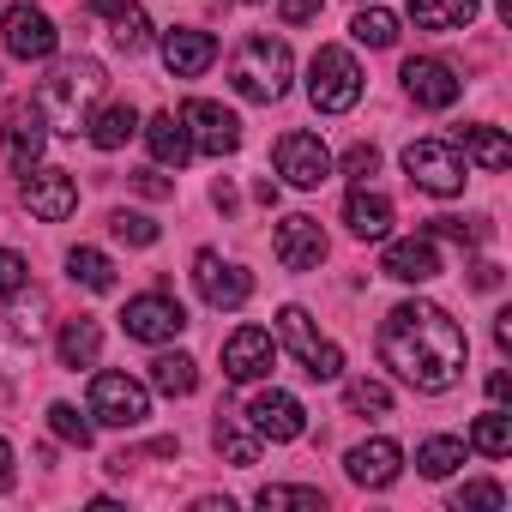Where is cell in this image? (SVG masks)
Instances as JSON below:
<instances>
[{"label":"cell","instance_id":"obj_9","mask_svg":"<svg viewBox=\"0 0 512 512\" xmlns=\"http://www.w3.org/2000/svg\"><path fill=\"white\" fill-rule=\"evenodd\" d=\"M181 127H187L193 151H205V157H229V151L241 145V121H235L223 103H211V97L181 103Z\"/></svg>","mask_w":512,"mask_h":512},{"label":"cell","instance_id":"obj_17","mask_svg":"<svg viewBox=\"0 0 512 512\" xmlns=\"http://www.w3.org/2000/svg\"><path fill=\"white\" fill-rule=\"evenodd\" d=\"M404 91H410V103H422V109H452L464 85H458V73H452L446 61L422 55V61H404Z\"/></svg>","mask_w":512,"mask_h":512},{"label":"cell","instance_id":"obj_2","mask_svg":"<svg viewBox=\"0 0 512 512\" xmlns=\"http://www.w3.org/2000/svg\"><path fill=\"white\" fill-rule=\"evenodd\" d=\"M103 67L97 61H61L49 79H43V91H37V109H43V121L55 127V133H79L85 121H91V103L103 97Z\"/></svg>","mask_w":512,"mask_h":512},{"label":"cell","instance_id":"obj_41","mask_svg":"<svg viewBox=\"0 0 512 512\" xmlns=\"http://www.w3.org/2000/svg\"><path fill=\"white\" fill-rule=\"evenodd\" d=\"M302 368H308V380H338V374H344V350L320 338V344L302 356Z\"/></svg>","mask_w":512,"mask_h":512},{"label":"cell","instance_id":"obj_44","mask_svg":"<svg viewBox=\"0 0 512 512\" xmlns=\"http://www.w3.org/2000/svg\"><path fill=\"white\" fill-rule=\"evenodd\" d=\"M127 181H133V193H145V199H169V193H175V181H169L163 169H133Z\"/></svg>","mask_w":512,"mask_h":512},{"label":"cell","instance_id":"obj_10","mask_svg":"<svg viewBox=\"0 0 512 512\" xmlns=\"http://www.w3.org/2000/svg\"><path fill=\"white\" fill-rule=\"evenodd\" d=\"M7 169L13 175H31L37 169V157H43V145H49V121H43V109L31 103V97H19V103H7Z\"/></svg>","mask_w":512,"mask_h":512},{"label":"cell","instance_id":"obj_1","mask_svg":"<svg viewBox=\"0 0 512 512\" xmlns=\"http://www.w3.org/2000/svg\"><path fill=\"white\" fill-rule=\"evenodd\" d=\"M464 356H470L464 326L434 302H398L380 320V362L416 392H452L464 380Z\"/></svg>","mask_w":512,"mask_h":512},{"label":"cell","instance_id":"obj_6","mask_svg":"<svg viewBox=\"0 0 512 512\" xmlns=\"http://www.w3.org/2000/svg\"><path fill=\"white\" fill-rule=\"evenodd\" d=\"M91 416L103 428H139L151 416V392L133 374H97L91 380Z\"/></svg>","mask_w":512,"mask_h":512},{"label":"cell","instance_id":"obj_43","mask_svg":"<svg viewBox=\"0 0 512 512\" xmlns=\"http://www.w3.org/2000/svg\"><path fill=\"white\" fill-rule=\"evenodd\" d=\"M338 169H344L350 181H368V175L380 169V151H374V145H350V151L338 157Z\"/></svg>","mask_w":512,"mask_h":512},{"label":"cell","instance_id":"obj_7","mask_svg":"<svg viewBox=\"0 0 512 512\" xmlns=\"http://www.w3.org/2000/svg\"><path fill=\"white\" fill-rule=\"evenodd\" d=\"M247 428L260 434V440H272V446H284V440H302L308 434V410H302V398H290V392H253L247 398Z\"/></svg>","mask_w":512,"mask_h":512},{"label":"cell","instance_id":"obj_33","mask_svg":"<svg viewBox=\"0 0 512 512\" xmlns=\"http://www.w3.org/2000/svg\"><path fill=\"white\" fill-rule=\"evenodd\" d=\"M350 37H356V43H368V49H392V43H398V19L368 0V7L350 19Z\"/></svg>","mask_w":512,"mask_h":512},{"label":"cell","instance_id":"obj_29","mask_svg":"<svg viewBox=\"0 0 512 512\" xmlns=\"http://www.w3.org/2000/svg\"><path fill=\"white\" fill-rule=\"evenodd\" d=\"M458 464H464V440H452V434H434V440L416 446V470H422L428 482H446Z\"/></svg>","mask_w":512,"mask_h":512},{"label":"cell","instance_id":"obj_37","mask_svg":"<svg viewBox=\"0 0 512 512\" xmlns=\"http://www.w3.org/2000/svg\"><path fill=\"white\" fill-rule=\"evenodd\" d=\"M109 229H115L127 247H157V223H151L145 211H115V217H109Z\"/></svg>","mask_w":512,"mask_h":512},{"label":"cell","instance_id":"obj_26","mask_svg":"<svg viewBox=\"0 0 512 512\" xmlns=\"http://www.w3.org/2000/svg\"><path fill=\"white\" fill-rule=\"evenodd\" d=\"M85 133H91L97 151H121V145L139 133V115H133L127 103H109V109H97V115L85 121Z\"/></svg>","mask_w":512,"mask_h":512},{"label":"cell","instance_id":"obj_3","mask_svg":"<svg viewBox=\"0 0 512 512\" xmlns=\"http://www.w3.org/2000/svg\"><path fill=\"white\" fill-rule=\"evenodd\" d=\"M290 73H296V55L284 37H247L235 49V67H229V85L247 97V103H278L290 91Z\"/></svg>","mask_w":512,"mask_h":512},{"label":"cell","instance_id":"obj_15","mask_svg":"<svg viewBox=\"0 0 512 512\" xmlns=\"http://www.w3.org/2000/svg\"><path fill=\"white\" fill-rule=\"evenodd\" d=\"M272 247H278V266L284 272H320V260H326V229H320V217L296 211V217L278 223Z\"/></svg>","mask_w":512,"mask_h":512},{"label":"cell","instance_id":"obj_14","mask_svg":"<svg viewBox=\"0 0 512 512\" xmlns=\"http://www.w3.org/2000/svg\"><path fill=\"white\" fill-rule=\"evenodd\" d=\"M272 362H278V338H272L266 326H241V332H229V344H223V374H229V380L253 386V380L272 374Z\"/></svg>","mask_w":512,"mask_h":512},{"label":"cell","instance_id":"obj_31","mask_svg":"<svg viewBox=\"0 0 512 512\" xmlns=\"http://www.w3.org/2000/svg\"><path fill=\"white\" fill-rule=\"evenodd\" d=\"M67 278L73 284H85V290H115V266H109V253H97V247H73L67 253Z\"/></svg>","mask_w":512,"mask_h":512},{"label":"cell","instance_id":"obj_50","mask_svg":"<svg viewBox=\"0 0 512 512\" xmlns=\"http://www.w3.org/2000/svg\"><path fill=\"white\" fill-rule=\"evenodd\" d=\"M211 205H217V211H235V187H229V181H217V187H211Z\"/></svg>","mask_w":512,"mask_h":512},{"label":"cell","instance_id":"obj_52","mask_svg":"<svg viewBox=\"0 0 512 512\" xmlns=\"http://www.w3.org/2000/svg\"><path fill=\"white\" fill-rule=\"evenodd\" d=\"M0 404H7V386H0Z\"/></svg>","mask_w":512,"mask_h":512},{"label":"cell","instance_id":"obj_18","mask_svg":"<svg viewBox=\"0 0 512 512\" xmlns=\"http://www.w3.org/2000/svg\"><path fill=\"white\" fill-rule=\"evenodd\" d=\"M380 272L398 278V284H434V278H440V247H434V235L392 241V247H386V260H380Z\"/></svg>","mask_w":512,"mask_h":512},{"label":"cell","instance_id":"obj_49","mask_svg":"<svg viewBox=\"0 0 512 512\" xmlns=\"http://www.w3.org/2000/svg\"><path fill=\"white\" fill-rule=\"evenodd\" d=\"M470 284H476V290H500V266H476Z\"/></svg>","mask_w":512,"mask_h":512},{"label":"cell","instance_id":"obj_20","mask_svg":"<svg viewBox=\"0 0 512 512\" xmlns=\"http://www.w3.org/2000/svg\"><path fill=\"white\" fill-rule=\"evenodd\" d=\"M344 223H350L356 241H386V235H392V199L374 193L368 181H356L350 199H344Z\"/></svg>","mask_w":512,"mask_h":512},{"label":"cell","instance_id":"obj_34","mask_svg":"<svg viewBox=\"0 0 512 512\" xmlns=\"http://www.w3.org/2000/svg\"><path fill=\"white\" fill-rule=\"evenodd\" d=\"M278 338H284V344L296 350V362H302V356H308V350L320 344V332H314V320H308V308H296V302H290V308L278 314Z\"/></svg>","mask_w":512,"mask_h":512},{"label":"cell","instance_id":"obj_40","mask_svg":"<svg viewBox=\"0 0 512 512\" xmlns=\"http://www.w3.org/2000/svg\"><path fill=\"white\" fill-rule=\"evenodd\" d=\"M464 506H482V512H500V506H506V488H500V482H464V488L452 494V512H464Z\"/></svg>","mask_w":512,"mask_h":512},{"label":"cell","instance_id":"obj_12","mask_svg":"<svg viewBox=\"0 0 512 512\" xmlns=\"http://www.w3.org/2000/svg\"><path fill=\"white\" fill-rule=\"evenodd\" d=\"M0 37H7V55L13 61H49L55 55V19L49 13H37L31 7V0H25V7H7V13H0Z\"/></svg>","mask_w":512,"mask_h":512},{"label":"cell","instance_id":"obj_47","mask_svg":"<svg viewBox=\"0 0 512 512\" xmlns=\"http://www.w3.org/2000/svg\"><path fill=\"white\" fill-rule=\"evenodd\" d=\"M488 398H494V404H506V398H512V380H506V368H494V374H488Z\"/></svg>","mask_w":512,"mask_h":512},{"label":"cell","instance_id":"obj_45","mask_svg":"<svg viewBox=\"0 0 512 512\" xmlns=\"http://www.w3.org/2000/svg\"><path fill=\"white\" fill-rule=\"evenodd\" d=\"M278 19L284 25H314L320 19V0H278Z\"/></svg>","mask_w":512,"mask_h":512},{"label":"cell","instance_id":"obj_27","mask_svg":"<svg viewBox=\"0 0 512 512\" xmlns=\"http://www.w3.org/2000/svg\"><path fill=\"white\" fill-rule=\"evenodd\" d=\"M464 157H470L476 169H488V175L512 169V145H506L500 127H464Z\"/></svg>","mask_w":512,"mask_h":512},{"label":"cell","instance_id":"obj_48","mask_svg":"<svg viewBox=\"0 0 512 512\" xmlns=\"http://www.w3.org/2000/svg\"><path fill=\"white\" fill-rule=\"evenodd\" d=\"M0 488H13V440L0 434Z\"/></svg>","mask_w":512,"mask_h":512},{"label":"cell","instance_id":"obj_51","mask_svg":"<svg viewBox=\"0 0 512 512\" xmlns=\"http://www.w3.org/2000/svg\"><path fill=\"white\" fill-rule=\"evenodd\" d=\"M494 344H500V350H512V314H500V320H494Z\"/></svg>","mask_w":512,"mask_h":512},{"label":"cell","instance_id":"obj_36","mask_svg":"<svg viewBox=\"0 0 512 512\" xmlns=\"http://www.w3.org/2000/svg\"><path fill=\"white\" fill-rule=\"evenodd\" d=\"M428 235H446V241H458V247H482V241H488V217H434Z\"/></svg>","mask_w":512,"mask_h":512},{"label":"cell","instance_id":"obj_46","mask_svg":"<svg viewBox=\"0 0 512 512\" xmlns=\"http://www.w3.org/2000/svg\"><path fill=\"white\" fill-rule=\"evenodd\" d=\"M37 314H43V302L31 296V308H19V314H13V338H37V332H43V320H37Z\"/></svg>","mask_w":512,"mask_h":512},{"label":"cell","instance_id":"obj_42","mask_svg":"<svg viewBox=\"0 0 512 512\" xmlns=\"http://www.w3.org/2000/svg\"><path fill=\"white\" fill-rule=\"evenodd\" d=\"M25 278H31V266L19 260L13 247H0V302H13V296L25 290Z\"/></svg>","mask_w":512,"mask_h":512},{"label":"cell","instance_id":"obj_35","mask_svg":"<svg viewBox=\"0 0 512 512\" xmlns=\"http://www.w3.org/2000/svg\"><path fill=\"white\" fill-rule=\"evenodd\" d=\"M260 506L266 512H326V494L320 488H260Z\"/></svg>","mask_w":512,"mask_h":512},{"label":"cell","instance_id":"obj_8","mask_svg":"<svg viewBox=\"0 0 512 512\" xmlns=\"http://www.w3.org/2000/svg\"><path fill=\"white\" fill-rule=\"evenodd\" d=\"M121 326H127V338H139V344H169V338L187 332V308H181L175 296L151 290V296H133V302L121 308Z\"/></svg>","mask_w":512,"mask_h":512},{"label":"cell","instance_id":"obj_22","mask_svg":"<svg viewBox=\"0 0 512 512\" xmlns=\"http://www.w3.org/2000/svg\"><path fill=\"white\" fill-rule=\"evenodd\" d=\"M91 13L109 25V37H115L127 55L151 43V19H145V7H139V0H91Z\"/></svg>","mask_w":512,"mask_h":512},{"label":"cell","instance_id":"obj_13","mask_svg":"<svg viewBox=\"0 0 512 512\" xmlns=\"http://www.w3.org/2000/svg\"><path fill=\"white\" fill-rule=\"evenodd\" d=\"M193 284H199V296H205V308H217V314H229V308H241L247 296H253V278L241 272V266H229L223 253H193Z\"/></svg>","mask_w":512,"mask_h":512},{"label":"cell","instance_id":"obj_25","mask_svg":"<svg viewBox=\"0 0 512 512\" xmlns=\"http://www.w3.org/2000/svg\"><path fill=\"white\" fill-rule=\"evenodd\" d=\"M476 19V0H410L416 31H464Z\"/></svg>","mask_w":512,"mask_h":512},{"label":"cell","instance_id":"obj_38","mask_svg":"<svg viewBox=\"0 0 512 512\" xmlns=\"http://www.w3.org/2000/svg\"><path fill=\"white\" fill-rule=\"evenodd\" d=\"M344 404H350V410H368V416H386V410H392V392H386L380 380H350V386H344Z\"/></svg>","mask_w":512,"mask_h":512},{"label":"cell","instance_id":"obj_5","mask_svg":"<svg viewBox=\"0 0 512 512\" xmlns=\"http://www.w3.org/2000/svg\"><path fill=\"white\" fill-rule=\"evenodd\" d=\"M404 175L422 193L452 199V193H464V151L446 139H416V145H404Z\"/></svg>","mask_w":512,"mask_h":512},{"label":"cell","instance_id":"obj_21","mask_svg":"<svg viewBox=\"0 0 512 512\" xmlns=\"http://www.w3.org/2000/svg\"><path fill=\"white\" fill-rule=\"evenodd\" d=\"M211 61H217V37L211 31H169L163 37V67L175 79H199Z\"/></svg>","mask_w":512,"mask_h":512},{"label":"cell","instance_id":"obj_30","mask_svg":"<svg viewBox=\"0 0 512 512\" xmlns=\"http://www.w3.org/2000/svg\"><path fill=\"white\" fill-rule=\"evenodd\" d=\"M260 446H266V440L253 434L247 422H235V416H223V422H217V452H223V458H229L235 470H247V464H260Z\"/></svg>","mask_w":512,"mask_h":512},{"label":"cell","instance_id":"obj_32","mask_svg":"<svg viewBox=\"0 0 512 512\" xmlns=\"http://www.w3.org/2000/svg\"><path fill=\"white\" fill-rule=\"evenodd\" d=\"M470 446L482 452V458H506L512 452V416L494 404L488 416H476V428H470Z\"/></svg>","mask_w":512,"mask_h":512},{"label":"cell","instance_id":"obj_19","mask_svg":"<svg viewBox=\"0 0 512 512\" xmlns=\"http://www.w3.org/2000/svg\"><path fill=\"white\" fill-rule=\"evenodd\" d=\"M344 470L356 488H392L404 470V452H398V440H362V446H350Z\"/></svg>","mask_w":512,"mask_h":512},{"label":"cell","instance_id":"obj_23","mask_svg":"<svg viewBox=\"0 0 512 512\" xmlns=\"http://www.w3.org/2000/svg\"><path fill=\"white\" fill-rule=\"evenodd\" d=\"M139 133H145L151 157H157V163H169V169H181V163L193 157V139H187L181 115H151V121H139Z\"/></svg>","mask_w":512,"mask_h":512},{"label":"cell","instance_id":"obj_11","mask_svg":"<svg viewBox=\"0 0 512 512\" xmlns=\"http://www.w3.org/2000/svg\"><path fill=\"white\" fill-rule=\"evenodd\" d=\"M272 157H278V175L290 187H302V193H314L320 181H332V151L320 145V133H284Z\"/></svg>","mask_w":512,"mask_h":512},{"label":"cell","instance_id":"obj_24","mask_svg":"<svg viewBox=\"0 0 512 512\" xmlns=\"http://www.w3.org/2000/svg\"><path fill=\"white\" fill-rule=\"evenodd\" d=\"M55 350H61V368H91V362L103 356V326L79 314V320L61 326V344H55Z\"/></svg>","mask_w":512,"mask_h":512},{"label":"cell","instance_id":"obj_4","mask_svg":"<svg viewBox=\"0 0 512 512\" xmlns=\"http://www.w3.org/2000/svg\"><path fill=\"white\" fill-rule=\"evenodd\" d=\"M308 103H314L320 115H350V109L362 103V67H356L350 49L326 43V49L308 61Z\"/></svg>","mask_w":512,"mask_h":512},{"label":"cell","instance_id":"obj_39","mask_svg":"<svg viewBox=\"0 0 512 512\" xmlns=\"http://www.w3.org/2000/svg\"><path fill=\"white\" fill-rule=\"evenodd\" d=\"M49 428H55L67 446H91V434H97V428H91L73 404H49Z\"/></svg>","mask_w":512,"mask_h":512},{"label":"cell","instance_id":"obj_16","mask_svg":"<svg viewBox=\"0 0 512 512\" xmlns=\"http://www.w3.org/2000/svg\"><path fill=\"white\" fill-rule=\"evenodd\" d=\"M19 193H25V211L43 217V223H61V217L79 211V181L67 169H31Z\"/></svg>","mask_w":512,"mask_h":512},{"label":"cell","instance_id":"obj_28","mask_svg":"<svg viewBox=\"0 0 512 512\" xmlns=\"http://www.w3.org/2000/svg\"><path fill=\"white\" fill-rule=\"evenodd\" d=\"M151 386H157L163 398H187V392L199 386V362L181 356V350H175V356H157V362H151Z\"/></svg>","mask_w":512,"mask_h":512}]
</instances>
